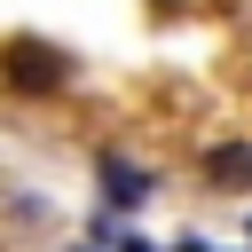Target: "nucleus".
I'll list each match as a JSON object with an SVG mask.
<instances>
[{
    "label": "nucleus",
    "instance_id": "nucleus-1",
    "mask_svg": "<svg viewBox=\"0 0 252 252\" xmlns=\"http://www.w3.org/2000/svg\"><path fill=\"white\" fill-rule=\"evenodd\" d=\"M8 79L32 87V94H47V87H63V55L39 47V39H16V47H8Z\"/></svg>",
    "mask_w": 252,
    "mask_h": 252
},
{
    "label": "nucleus",
    "instance_id": "nucleus-2",
    "mask_svg": "<svg viewBox=\"0 0 252 252\" xmlns=\"http://www.w3.org/2000/svg\"><path fill=\"white\" fill-rule=\"evenodd\" d=\"M102 197H110V205H142V197H150V173L126 165V158H102Z\"/></svg>",
    "mask_w": 252,
    "mask_h": 252
},
{
    "label": "nucleus",
    "instance_id": "nucleus-3",
    "mask_svg": "<svg viewBox=\"0 0 252 252\" xmlns=\"http://www.w3.org/2000/svg\"><path fill=\"white\" fill-rule=\"evenodd\" d=\"M205 173L228 181V189H244V181H252V142H220V150H205Z\"/></svg>",
    "mask_w": 252,
    "mask_h": 252
}]
</instances>
